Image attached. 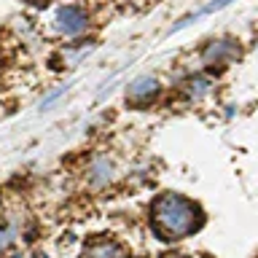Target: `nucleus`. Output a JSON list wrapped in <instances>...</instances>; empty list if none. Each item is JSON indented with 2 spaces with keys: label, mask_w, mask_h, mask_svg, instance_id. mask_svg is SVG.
I'll use <instances>...</instances> for the list:
<instances>
[{
  "label": "nucleus",
  "mask_w": 258,
  "mask_h": 258,
  "mask_svg": "<svg viewBox=\"0 0 258 258\" xmlns=\"http://www.w3.org/2000/svg\"><path fill=\"white\" fill-rule=\"evenodd\" d=\"M151 223L161 239H183L205 223V215L199 205L180 194H161L151 207Z\"/></svg>",
  "instance_id": "1"
},
{
  "label": "nucleus",
  "mask_w": 258,
  "mask_h": 258,
  "mask_svg": "<svg viewBox=\"0 0 258 258\" xmlns=\"http://www.w3.org/2000/svg\"><path fill=\"white\" fill-rule=\"evenodd\" d=\"M86 14L81 11L78 6H64L59 8V14H56V27H59V32H64V35H81V32L86 30Z\"/></svg>",
  "instance_id": "2"
},
{
  "label": "nucleus",
  "mask_w": 258,
  "mask_h": 258,
  "mask_svg": "<svg viewBox=\"0 0 258 258\" xmlns=\"http://www.w3.org/2000/svg\"><path fill=\"white\" fill-rule=\"evenodd\" d=\"M237 54H239V48L234 40H213V43L205 48V62L207 64H226Z\"/></svg>",
  "instance_id": "3"
},
{
  "label": "nucleus",
  "mask_w": 258,
  "mask_h": 258,
  "mask_svg": "<svg viewBox=\"0 0 258 258\" xmlns=\"http://www.w3.org/2000/svg\"><path fill=\"white\" fill-rule=\"evenodd\" d=\"M84 258H126V250L113 239H94L86 245Z\"/></svg>",
  "instance_id": "4"
},
{
  "label": "nucleus",
  "mask_w": 258,
  "mask_h": 258,
  "mask_svg": "<svg viewBox=\"0 0 258 258\" xmlns=\"http://www.w3.org/2000/svg\"><path fill=\"white\" fill-rule=\"evenodd\" d=\"M156 92H159V84H156V78H137L132 86H129V92H126V97L132 102H140V105H145V102H151L153 97H156Z\"/></svg>",
  "instance_id": "5"
},
{
  "label": "nucleus",
  "mask_w": 258,
  "mask_h": 258,
  "mask_svg": "<svg viewBox=\"0 0 258 258\" xmlns=\"http://www.w3.org/2000/svg\"><path fill=\"white\" fill-rule=\"evenodd\" d=\"M188 86H191L188 94H191V97H199V94H205L207 89H210V81H207V78H194Z\"/></svg>",
  "instance_id": "6"
},
{
  "label": "nucleus",
  "mask_w": 258,
  "mask_h": 258,
  "mask_svg": "<svg viewBox=\"0 0 258 258\" xmlns=\"http://www.w3.org/2000/svg\"><path fill=\"white\" fill-rule=\"evenodd\" d=\"M11 242H14V229L11 226H3V229H0V250L6 245H11Z\"/></svg>",
  "instance_id": "7"
},
{
  "label": "nucleus",
  "mask_w": 258,
  "mask_h": 258,
  "mask_svg": "<svg viewBox=\"0 0 258 258\" xmlns=\"http://www.w3.org/2000/svg\"><path fill=\"white\" fill-rule=\"evenodd\" d=\"M229 3H231V0H215V3H210L205 11H215V8H223V6H229Z\"/></svg>",
  "instance_id": "8"
},
{
  "label": "nucleus",
  "mask_w": 258,
  "mask_h": 258,
  "mask_svg": "<svg viewBox=\"0 0 258 258\" xmlns=\"http://www.w3.org/2000/svg\"><path fill=\"white\" fill-rule=\"evenodd\" d=\"M161 258H188V255H183V253H167V255H161Z\"/></svg>",
  "instance_id": "9"
}]
</instances>
